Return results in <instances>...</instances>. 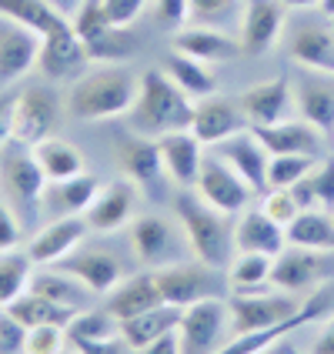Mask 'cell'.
<instances>
[{"label": "cell", "mask_w": 334, "mask_h": 354, "mask_svg": "<svg viewBox=\"0 0 334 354\" xmlns=\"http://www.w3.org/2000/svg\"><path fill=\"white\" fill-rule=\"evenodd\" d=\"M140 91V77L124 64H104L98 71H84L71 80L64 107L77 120H111L124 118Z\"/></svg>", "instance_id": "1"}, {"label": "cell", "mask_w": 334, "mask_h": 354, "mask_svg": "<svg viewBox=\"0 0 334 354\" xmlns=\"http://www.w3.org/2000/svg\"><path fill=\"white\" fill-rule=\"evenodd\" d=\"M174 217L180 224V231L187 237V248L197 261L211 264V268H228L231 257L237 254L234 244V217L211 207L204 197L191 191H180L174 197Z\"/></svg>", "instance_id": "2"}, {"label": "cell", "mask_w": 334, "mask_h": 354, "mask_svg": "<svg viewBox=\"0 0 334 354\" xmlns=\"http://www.w3.org/2000/svg\"><path fill=\"white\" fill-rule=\"evenodd\" d=\"M127 120H131V131L154 140L171 134V131H191L194 100L187 97L164 71H147L140 77L138 100L127 111Z\"/></svg>", "instance_id": "3"}, {"label": "cell", "mask_w": 334, "mask_h": 354, "mask_svg": "<svg viewBox=\"0 0 334 354\" xmlns=\"http://www.w3.org/2000/svg\"><path fill=\"white\" fill-rule=\"evenodd\" d=\"M44 187H47V177L40 171L34 151L20 140L3 144L0 147V197L17 211L24 224H34L40 217Z\"/></svg>", "instance_id": "4"}, {"label": "cell", "mask_w": 334, "mask_h": 354, "mask_svg": "<svg viewBox=\"0 0 334 354\" xmlns=\"http://www.w3.org/2000/svg\"><path fill=\"white\" fill-rule=\"evenodd\" d=\"M127 244H131V254L138 257V264L147 271H158V268H167L174 261L194 257L177 217H164L154 214V211L138 214L127 224Z\"/></svg>", "instance_id": "5"}, {"label": "cell", "mask_w": 334, "mask_h": 354, "mask_svg": "<svg viewBox=\"0 0 334 354\" xmlns=\"http://www.w3.org/2000/svg\"><path fill=\"white\" fill-rule=\"evenodd\" d=\"M154 277H158L164 304H174V308H187V304L207 301V297L231 295L228 274L221 268H211V264L197 261V257H184V261H174L167 268H158Z\"/></svg>", "instance_id": "6"}, {"label": "cell", "mask_w": 334, "mask_h": 354, "mask_svg": "<svg viewBox=\"0 0 334 354\" xmlns=\"http://www.w3.org/2000/svg\"><path fill=\"white\" fill-rule=\"evenodd\" d=\"M177 337H180V354H217L234 337L228 297H207L180 308Z\"/></svg>", "instance_id": "7"}, {"label": "cell", "mask_w": 334, "mask_h": 354, "mask_svg": "<svg viewBox=\"0 0 334 354\" xmlns=\"http://www.w3.org/2000/svg\"><path fill=\"white\" fill-rule=\"evenodd\" d=\"M334 281V254L331 251H311V248H295L288 244L275 257L271 268V288L288 291V295L308 297L317 288Z\"/></svg>", "instance_id": "8"}, {"label": "cell", "mask_w": 334, "mask_h": 354, "mask_svg": "<svg viewBox=\"0 0 334 354\" xmlns=\"http://www.w3.org/2000/svg\"><path fill=\"white\" fill-rule=\"evenodd\" d=\"M231 304V331L234 335H248V331H264L284 324L295 315H301L304 297L277 291V288H264V291H251V295H228Z\"/></svg>", "instance_id": "9"}, {"label": "cell", "mask_w": 334, "mask_h": 354, "mask_svg": "<svg viewBox=\"0 0 334 354\" xmlns=\"http://www.w3.org/2000/svg\"><path fill=\"white\" fill-rule=\"evenodd\" d=\"M64 100L57 97V91L34 84L14 94V140L34 147L44 138H54L64 118Z\"/></svg>", "instance_id": "10"}, {"label": "cell", "mask_w": 334, "mask_h": 354, "mask_svg": "<svg viewBox=\"0 0 334 354\" xmlns=\"http://www.w3.org/2000/svg\"><path fill=\"white\" fill-rule=\"evenodd\" d=\"M71 27L80 37V44L87 47L91 60H104V64H120L124 57H131L134 40L127 34V27H114L104 17L100 0H84L77 10L71 14Z\"/></svg>", "instance_id": "11"}, {"label": "cell", "mask_w": 334, "mask_h": 354, "mask_svg": "<svg viewBox=\"0 0 334 354\" xmlns=\"http://www.w3.org/2000/svg\"><path fill=\"white\" fill-rule=\"evenodd\" d=\"M194 191L204 197L211 207H217V211H224V214H231V217H237L241 211H248V207L254 204V197H261L244 177L237 174V171H231V167L217 158V154H211V151L204 154V164H201Z\"/></svg>", "instance_id": "12"}, {"label": "cell", "mask_w": 334, "mask_h": 354, "mask_svg": "<svg viewBox=\"0 0 334 354\" xmlns=\"http://www.w3.org/2000/svg\"><path fill=\"white\" fill-rule=\"evenodd\" d=\"M57 268L71 271L74 277H80L98 297H104L107 291H114L120 281L127 277L124 261H120L107 244H100V241H80L64 261H57Z\"/></svg>", "instance_id": "13"}, {"label": "cell", "mask_w": 334, "mask_h": 354, "mask_svg": "<svg viewBox=\"0 0 334 354\" xmlns=\"http://www.w3.org/2000/svg\"><path fill=\"white\" fill-rule=\"evenodd\" d=\"M284 24H288V7L281 0H248L241 24H237L241 54L261 57V54L275 50L284 37Z\"/></svg>", "instance_id": "14"}, {"label": "cell", "mask_w": 334, "mask_h": 354, "mask_svg": "<svg viewBox=\"0 0 334 354\" xmlns=\"http://www.w3.org/2000/svg\"><path fill=\"white\" fill-rule=\"evenodd\" d=\"M138 197L140 187L134 180H127V177L100 184L98 197L84 211V221H87L91 234H118V231H124L138 217Z\"/></svg>", "instance_id": "15"}, {"label": "cell", "mask_w": 334, "mask_h": 354, "mask_svg": "<svg viewBox=\"0 0 334 354\" xmlns=\"http://www.w3.org/2000/svg\"><path fill=\"white\" fill-rule=\"evenodd\" d=\"M297 118L315 124L321 134H334V74L297 67L291 74Z\"/></svg>", "instance_id": "16"}, {"label": "cell", "mask_w": 334, "mask_h": 354, "mask_svg": "<svg viewBox=\"0 0 334 354\" xmlns=\"http://www.w3.org/2000/svg\"><path fill=\"white\" fill-rule=\"evenodd\" d=\"M87 47L80 44V37L74 34L71 20L50 30L47 37H40V57L37 71L47 80H77L87 71Z\"/></svg>", "instance_id": "17"}, {"label": "cell", "mask_w": 334, "mask_h": 354, "mask_svg": "<svg viewBox=\"0 0 334 354\" xmlns=\"http://www.w3.org/2000/svg\"><path fill=\"white\" fill-rule=\"evenodd\" d=\"M241 111L251 127H264V124H281V120L295 118V91H291V77H271L261 80L254 87H248L241 94Z\"/></svg>", "instance_id": "18"}, {"label": "cell", "mask_w": 334, "mask_h": 354, "mask_svg": "<svg viewBox=\"0 0 334 354\" xmlns=\"http://www.w3.org/2000/svg\"><path fill=\"white\" fill-rule=\"evenodd\" d=\"M207 151L217 154L231 171H237V174L254 187L257 194L268 191V164H271V154H268V147L257 140V134L251 127L241 131V134H234V138L221 140L214 147H207Z\"/></svg>", "instance_id": "19"}, {"label": "cell", "mask_w": 334, "mask_h": 354, "mask_svg": "<svg viewBox=\"0 0 334 354\" xmlns=\"http://www.w3.org/2000/svg\"><path fill=\"white\" fill-rule=\"evenodd\" d=\"M40 57V37L14 20L0 17V91L24 80Z\"/></svg>", "instance_id": "20"}, {"label": "cell", "mask_w": 334, "mask_h": 354, "mask_svg": "<svg viewBox=\"0 0 334 354\" xmlns=\"http://www.w3.org/2000/svg\"><path fill=\"white\" fill-rule=\"evenodd\" d=\"M251 124L244 118V111H241V104L237 100H228V97H211L204 100H194V124H191V131H194V138L204 144V147H214L221 140L234 138L241 131H248Z\"/></svg>", "instance_id": "21"}, {"label": "cell", "mask_w": 334, "mask_h": 354, "mask_svg": "<svg viewBox=\"0 0 334 354\" xmlns=\"http://www.w3.org/2000/svg\"><path fill=\"white\" fill-rule=\"evenodd\" d=\"M158 151H160V164H164V177L174 180L180 191H191L197 184L204 154H207V147L194 138V131L164 134V138H158Z\"/></svg>", "instance_id": "22"}, {"label": "cell", "mask_w": 334, "mask_h": 354, "mask_svg": "<svg viewBox=\"0 0 334 354\" xmlns=\"http://www.w3.org/2000/svg\"><path fill=\"white\" fill-rule=\"evenodd\" d=\"M100 191L98 174H77L67 180H47L44 197H40V217L44 221H57V217H84L91 207V201Z\"/></svg>", "instance_id": "23"}, {"label": "cell", "mask_w": 334, "mask_h": 354, "mask_svg": "<svg viewBox=\"0 0 334 354\" xmlns=\"http://www.w3.org/2000/svg\"><path fill=\"white\" fill-rule=\"evenodd\" d=\"M27 291L47 297V301H54V304L67 308V311H74V315L87 311V308H94V304L100 301L80 277H74L71 271H64V268H57V264H40V268H34L30 288H27Z\"/></svg>", "instance_id": "24"}, {"label": "cell", "mask_w": 334, "mask_h": 354, "mask_svg": "<svg viewBox=\"0 0 334 354\" xmlns=\"http://www.w3.org/2000/svg\"><path fill=\"white\" fill-rule=\"evenodd\" d=\"M91 234V227H87V221L84 217H57V221H44V227H40L37 234L27 241V254L34 264H57L64 257L71 254L74 248H77L80 241H87Z\"/></svg>", "instance_id": "25"}, {"label": "cell", "mask_w": 334, "mask_h": 354, "mask_svg": "<svg viewBox=\"0 0 334 354\" xmlns=\"http://www.w3.org/2000/svg\"><path fill=\"white\" fill-rule=\"evenodd\" d=\"M257 140L268 147V154H311V158H324V138L315 124L304 118H288L281 124H264V127H251Z\"/></svg>", "instance_id": "26"}, {"label": "cell", "mask_w": 334, "mask_h": 354, "mask_svg": "<svg viewBox=\"0 0 334 354\" xmlns=\"http://www.w3.org/2000/svg\"><path fill=\"white\" fill-rule=\"evenodd\" d=\"M171 50H180L201 64H228V60L241 57L237 37H231L221 27H204V24H187V27L174 30Z\"/></svg>", "instance_id": "27"}, {"label": "cell", "mask_w": 334, "mask_h": 354, "mask_svg": "<svg viewBox=\"0 0 334 354\" xmlns=\"http://www.w3.org/2000/svg\"><path fill=\"white\" fill-rule=\"evenodd\" d=\"M100 304L118 317V321H127V317L144 315V311H151V308H160L164 297H160L154 271L140 268V271H131L114 291H107V295L100 297Z\"/></svg>", "instance_id": "28"}, {"label": "cell", "mask_w": 334, "mask_h": 354, "mask_svg": "<svg viewBox=\"0 0 334 354\" xmlns=\"http://www.w3.org/2000/svg\"><path fill=\"white\" fill-rule=\"evenodd\" d=\"M234 244L237 251H254V254L277 257L288 248V231L275 224L257 204H251L248 211H241L234 217Z\"/></svg>", "instance_id": "29"}, {"label": "cell", "mask_w": 334, "mask_h": 354, "mask_svg": "<svg viewBox=\"0 0 334 354\" xmlns=\"http://www.w3.org/2000/svg\"><path fill=\"white\" fill-rule=\"evenodd\" d=\"M118 164L127 180H134L138 187H154L164 177V164H160V151L154 138H144L138 131L124 134L118 140Z\"/></svg>", "instance_id": "30"}, {"label": "cell", "mask_w": 334, "mask_h": 354, "mask_svg": "<svg viewBox=\"0 0 334 354\" xmlns=\"http://www.w3.org/2000/svg\"><path fill=\"white\" fill-rule=\"evenodd\" d=\"M288 57L297 67H311V71H328L334 74V24H301L288 37Z\"/></svg>", "instance_id": "31"}, {"label": "cell", "mask_w": 334, "mask_h": 354, "mask_svg": "<svg viewBox=\"0 0 334 354\" xmlns=\"http://www.w3.org/2000/svg\"><path fill=\"white\" fill-rule=\"evenodd\" d=\"M164 74L174 80L191 100H204L217 91V77L211 71V64H201V60L187 57L180 50H167L164 54Z\"/></svg>", "instance_id": "32"}, {"label": "cell", "mask_w": 334, "mask_h": 354, "mask_svg": "<svg viewBox=\"0 0 334 354\" xmlns=\"http://www.w3.org/2000/svg\"><path fill=\"white\" fill-rule=\"evenodd\" d=\"M177 321H180V308L160 304V308H151V311H144V315H134V317H127V321H120V337H124L134 351H140L144 344H151V341L177 331Z\"/></svg>", "instance_id": "33"}, {"label": "cell", "mask_w": 334, "mask_h": 354, "mask_svg": "<svg viewBox=\"0 0 334 354\" xmlns=\"http://www.w3.org/2000/svg\"><path fill=\"white\" fill-rule=\"evenodd\" d=\"M30 151H34V158H37L40 171H44L47 180H67V177H77L87 171L84 154H80L71 140L57 138V134H54V138H44L40 144H34Z\"/></svg>", "instance_id": "34"}, {"label": "cell", "mask_w": 334, "mask_h": 354, "mask_svg": "<svg viewBox=\"0 0 334 354\" xmlns=\"http://www.w3.org/2000/svg\"><path fill=\"white\" fill-rule=\"evenodd\" d=\"M0 17L34 30L37 37H47L50 30H57L71 20L67 14H60L50 0H0Z\"/></svg>", "instance_id": "35"}, {"label": "cell", "mask_w": 334, "mask_h": 354, "mask_svg": "<svg viewBox=\"0 0 334 354\" xmlns=\"http://www.w3.org/2000/svg\"><path fill=\"white\" fill-rule=\"evenodd\" d=\"M271 268H275V257L254 254V251H237L231 257V264L224 268L231 295H251V291L271 288Z\"/></svg>", "instance_id": "36"}, {"label": "cell", "mask_w": 334, "mask_h": 354, "mask_svg": "<svg viewBox=\"0 0 334 354\" xmlns=\"http://www.w3.org/2000/svg\"><path fill=\"white\" fill-rule=\"evenodd\" d=\"M288 244L295 248H311V251H331L334 254V214L331 211H301L288 224Z\"/></svg>", "instance_id": "37"}, {"label": "cell", "mask_w": 334, "mask_h": 354, "mask_svg": "<svg viewBox=\"0 0 334 354\" xmlns=\"http://www.w3.org/2000/svg\"><path fill=\"white\" fill-rule=\"evenodd\" d=\"M3 311L14 317L24 331H27V328H40V324H60V328H67V324L74 321V311H67V308H60V304L34 295V291H24V295H20L17 301H10Z\"/></svg>", "instance_id": "38"}, {"label": "cell", "mask_w": 334, "mask_h": 354, "mask_svg": "<svg viewBox=\"0 0 334 354\" xmlns=\"http://www.w3.org/2000/svg\"><path fill=\"white\" fill-rule=\"evenodd\" d=\"M34 261L27 251H0V311L17 301L27 288H30V274H34Z\"/></svg>", "instance_id": "39"}, {"label": "cell", "mask_w": 334, "mask_h": 354, "mask_svg": "<svg viewBox=\"0 0 334 354\" xmlns=\"http://www.w3.org/2000/svg\"><path fill=\"white\" fill-rule=\"evenodd\" d=\"M114 335H120V321L104 304H94V308L80 311L67 324V337L71 341H94V337H114Z\"/></svg>", "instance_id": "40"}, {"label": "cell", "mask_w": 334, "mask_h": 354, "mask_svg": "<svg viewBox=\"0 0 334 354\" xmlns=\"http://www.w3.org/2000/svg\"><path fill=\"white\" fill-rule=\"evenodd\" d=\"M321 158L311 154H271L268 164V187H291L301 177H308L317 167Z\"/></svg>", "instance_id": "41"}, {"label": "cell", "mask_w": 334, "mask_h": 354, "mask_svg": "<svg viewBox=\"0 0 334 354\" xmlns=\"http://www.w3.org/2000/svg\"><path fill=\"white\" fill-rule=\"evenodd\" d=\"M71 351V337L67 328L60 324H40L24 331V351L20 354H67Z\"/></svg>", "instance_id": "42"}, {"label": "cell", "mask_w": 334, "mask_h": 354, "mask_svg": "<svg viewBox=\"0 0 334 354\" xmlns=\"http://www.w3.org/2000/svg\"><path fill=\"white\" fill-rule=\"evenodd\" d=\"M257 207L271 217L275 224H281L284 231H288V224L301 214V204L295 201V194H291L288 187H268V191L261 194V201H257Z\"/></svg>", "instance_id": "43"}, {"label": "cell", "mask_w": 334, "mask_h": 354, "mask_svg": "<svg viewBox=\"0 0 334 354\" xmlns=\"http://www.w3.org/2000/svg\"><path fill=\"white\" fill-rule=\"evenodd\" d=\"M237 0H191V20L204 27H221L234 17Z\"/></svg>", "instance_id": "44"}, {"label": "cell", "mask_w": 334, "mask_h": 354, "mask_svg": "<svg viewBox=\"0 0 334 354\" xmlns=\"http://www.w3.org/2000/svg\"><path fill=\"white\" fill-rule=\"evenodd\" d=\"M151 10L158 24L171 27V30H180L191 24V0H151Z\"/></svg>", "instance_id": "45"}, {"label": "cell", "mask_w": 334, "mask_h": 354, "mask_svg": "<svg viewBox=\"0 0 334 354\" xmlns=\"http://www.w3.org/2000/svg\"><path fill=\"white\" fill-rule=\"evenodd\" d=\"M147 3L151 0H100V10L114 27H131L147 10Z\"/></svg>", "instance_id": "46"}, {"label": "cell", "mask_w": 334, "mask_h": 354, "mask_svg": "<svg viewBox=\"0 0 334 354\" xmlns=\"http://www.w3.org/2000/svg\"><path fill=\"white\" fill-rule=\"evenodd\" d=\"M315 180V194H317V207L321 211H331L334 214V158H321L317 167L311 171Z\"/></svg>", "instance_id": "47"}, {"label": "cell", "mask_w": 334, "mask_h": 354, "mask_svg": "<svg viewBox=\"0 0 334 354\" xmlns=\"http://www.w3.org/2000/svg\"><path fill=\"white\" fill-rule=\"evenodd\" d=\"M20 241H24V221L0 197V251H14V248H20Z\"/></svg>", "instance_id": "48"}, {"label": "cell", "mask_w": 334, "mask_h": 354, "mask_svg": "<svg viewBox=\"0 0 334 354\" xmlns=\"http://www.w3.org/2000/svg\"><path fill=\"white\" fill-rule=\"evenodd\" d=\"M74 354H134V348L120 335L114 337H94V341H71Z\"/></svg>", "instance_id": "49"}, {"label": "cell", "mask_w": 334, "mask_h": 354, "mask_svg": "<svg viewBox=\"0 0 334 354\" xmlns=\"http://www.w3.org/2000/svg\"><path fill=\"white\" fill-rule=\"evenodd\" d=\"M20 351H24V328L7 311H0V354H20Z\"/></svg>", "instance_id": "50"}, {"label": "cell", "mask_w": 334, "mask_h": 354, "mask_svg": "<svg viewBox=\"0 0 334 354\" xmlns=\"http://www.w3.org/2000/svg\"><path fill=\"white\" fill-rule=\"evenodd\" d=\"M308 354H334V311L317 321V335L311 341Z\"/></svg>", "instance_id": "51"}, {"label": "cell", "mask_w": 334, "mask_h": 354, "mask_svg": "<svg viewBox=\"0 0 334 354\" xmlns=\"http://www.w3.org/2000/svg\"><path fill=\"white\" fill-rule=\"evenodd\" d=\"M14 140V94L0 91V147Z\"/></svg>", "instance_id": "52"}, {"label": "cell", "mask_w": 334, "mask_h": 354, "mask_svg": "<svg viewBox=\"0 0 334 354\" xmlns=\"http://www.w3.org/2000/svg\"><path fill=\"white\" fill-rule=\"evenodd\" d=\"M288 191L295 194V201L301 204V211H311V207H317V194H315V180H311V174L301 177V180H297V184H291Z\"/></svg>", "instance_id": "53"}, {"label": "cell", "mask_w": 334, "mask_h": 354, "mask_svg": "<svg viewBox=\"0 0 334 354\" xmlns=\"http://www.w3.org/2000/svg\"><path fill=\"white\" fill-rule=\"evenodd\" d=\"M134 354H180V337H177V331H171V335H164V337H158V341H151V344H144V348Z\"/></svg>", "instance_id": "54"}, {"label": "cell", "mask_w": 334, "mask_h": 354, "mask_svg": "<svg viewBox=\"0 0 334 354\" xmlns=\"http://www.w3.org/2000/svg\"><path fill=\"white\" fill-rule=\"evenodd\" d=\"M50 3L57 7L60 14H67V17H71V14L77 10V7H80V3H84V0H50Z\"/></svg>", "instance_id": "55"}, {"label": "cell", "mask_w": 334, "mask_h": 354, "mask_svg": "<svg viewBox=\"0 0 334 354\" xmlns=\"http://www.w3.org/2000/svg\"><path fill=\"white\" fill-rule=\"evenodd\" d=\"M271 351H275V354H308V351H301L297 344H291L288 337H284V341H277V344L271 348Z\"/></svg>", "instance_id": "56"}, {"label": "cell", "mask_w": 334, "mask_h": 354, "mask_svg": "<svg viewBox=\"0 0 334 354\" xmlns=\"http://www.w3.org/2000/svg\"><path fill=\"white\" fill-rule=\"evenodd\" d=\"M281 3H284V7H301V10H304V7H317L321 0H281Z\"/></svg>", "instance_id": "57"}, {"label": "cell", "mask_w": 334, "mask_h": 354, "mask_svg": "<svg viewBox=\"0 0 334 354\" xmlns=\"http://www.w3.org/2000/svg\"><path fill=\"white\" fill-rule=\"evenodd\" d=\"M317 7H321V14H324L328 20H334V0H321Z\"/></svg>", "instance_id": "58"}, {"label": "cell", "mask_w": 334, "mask_h": 354, "mask_svg": "<svg viewBox=\"0 0 334 354\" xmlns=\"http://www.w3.org/2000/svg\"><path fill=\"white\" fill-rule=\"evenodd\" d=\"M261 354H275V351H271V348H268V351H261Z\"/></svg>", "instance_id": "59"}, {"label": "cell", "mask_w": 334, "mask_h": 354, "mask_svg": "<svg viewBox=\"0 0 334 354\" xmlns=\"http://www.w3.org/2000/svg\"><path fill=\"white\" fill-rule=\"evenodd\" d=\"M67 354H74V351H67Z\"/></svg>", "instance_id": "60"}, {"label": "cell", "mask_w": 334, "mask_h": 354, "mask_svg": "<svg viewBox=\"0 0 334 354\" xmlns=\"http://www.w3.org/2000/svg\"><path fill=\"white\" fill-rule=\"evenodd\" d=\"M331 24H334V20H331Z\"/></svg>", "instance_id": "61"}]
</instances>
